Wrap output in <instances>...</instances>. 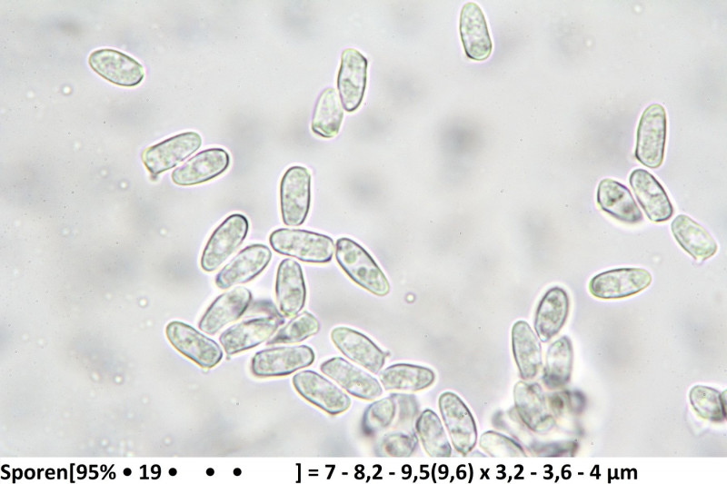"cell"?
Here are the masks:
<instances>
[{
  "mask_svg": "<svg viewBox=\"0 0 727 484\" xmlns=\"http://www.w3.org/2000/svg\"><path fill=\"white\" fill-rule=\"evenodd\" d=\"M269 242L274 252L308 263H328L335 251L334 242L328 235L302 229L274 230Z\"/></svg>",
  "mask_w": 727,
  "mask_h": 484,
  "instance_id": "obj_1",
  "label": "cell"
},
{
  "mask_svg": "<svg viewBox=\"0 0 727 484\" xmlns=\"http://www.w3.org/2000/svg\"><path fill=\"white\" fill-rule=\"evenodd\" d=\"M335 259L342 270L356 284L377 296H385L390 284L373 257L360 244L346 237L335 245Z\"/></svg>",
  "mask_w": 727,
  "mask_h": 484,
  "instance_id": "obj_2",
  "label": "cell"
},
{
  "mask_svg": "<svg viewBox=\"0 0 727 484\" xmlns=\"http://www.w3.org/2000/svg\"><path fill=\"white\" fill-rule=\"evenodd\" d=\"M667 120L664 107L652 104L642 114L637 128L634 155L644 166L659 168L664 157Z\"/></svg>",
  "mask_w": 727,
  "mask_h": 484,
  "instance_id": "obj_3",
  "label": "cell"
},
{
  "mask_svg": "<svg viewBox=\"0 0 727 484\" xmlns=\"http://www.w3.org/2000/svg\"><path fill=\"white\" fill-rule=\"evenodd\" d=\"M249 231V222L242 213L226 217L213 232L200 259L207 272L217 270L243 243Z\"/></svg>",
  "mask_w": 727,
  "mask_h": 484,
  "instance_id": "obj_4",
  "label": "cell"
},
{
  "mask_svg": "<svg viewBox=\"0 0 727 484\" xmlns=\"http://www.w3.org/2000/svg\"><path fill=\"white\" fill-rule=\"evenodd\" d=\"M310 204V172L299 165L289 167L280 183V210L283 222L291 227L302 225L308 216Z\"/></svg>",
  "mask_w": 727,
  "mask_h": 484,
  "instance_id": "obj_5",
  "label": "cell"
},
{
  "mask_svg": "<svg viewBox=\"0 0 727 484\" xmlns=\"http://www.w3.org/2000/svg\"><path fill=\"white\" fill-rule=\"evenodd\" d=\"M314 359V351L307 345L274 347L257 351L250 370L258 378L285 376L310 366Z\"/></svg>",
  "mask_w": 727,
  "mask_h": 484,
  "instance_id": "obj_6",
  "label": "cell"
},
{
  "mask_svg": "<svg viewBox=\"0 0 727 484\" xmlns=\"http://www.w3.org/2000/svg\"><path fill=\"white\" fill-rule=\"evenodd\" d=\"M165 334L177 351L204 369L214 368L223 358V351L214 340L183 321L169 322Z\"/></svg>",
  "mask_w": 727,
  "mask_h": 484,
  "instance_id": "obj_7",
  "label": "cell"
},
{
  "mask_svg": "<svg viewBox=\"0 0 727 484\" xmlns=\"http://www.w3.org/2000/svg\"><path fill=\"white\" fill-rule=\"evenodd\" d=\"M293 385L305 400L332 416L344 412L351 406L349 396L316 371L305 370L295 373Z\"/></svg>",
  "mask_w": 727,
  "mask_h": 484,
  "instance_id": "obj_8",
  "label": "cell"
},
{
  "mask_svg": "<svg viewBox=\"0 0 727 484\" xmlns=\"http://www.w3.org/2000/svg\"><path fill=\"white\" fill-rule=\"evenodd\" d=\"M439 409L456 451L471 452L477 442V428L468 407L457 394L445 391L439 397Z\"/></svg>",
  "mask_w": 727,
  "mask_h": 484,
  "instance_id": "obj_9",
  "label": "cell"
},
{
  "mask_svg": "<svg viewBox=\"0 0 727 484\" xmlns=\"http://www.w3.org/2000/svg\"><path fill=\"white\" fill-rule=\"evenodd\" d=\"M652 274L642 268H618L593 276L589 282L591 294L602 300H616L635 295L652 282Z\"/></svg>",
  "mask_w": 727,
  "mask_h": 484,
  "instance_id": "obj_10",
  "label": "cell"
},
{
  "mask_svg": "<svg viewBox=\"0 0 727 484\" xmlns=\"http://www.w3.org/2000/svg\"><path fill=\"white\" fill-rule=\"evenodd\" d=\"M202 144L196 132H184L149 146L142 153V160L152 176L174 168L195 153Z\"/></svg>",
  "mask_w": 727,
  "mask_h": 484,
  "instance_id": "obj_11",
  "label": "cell"
},
{
  "mask_svg": "<svg viewBox=\"0 0 727 484\" xmlns=\"http://www.w3.org/2000/svg\"><path fill=\"white\" fill-rule=\"evenodd\" d=\"M283 323V318L272 314L244 320L224 331L219 341L227 355H234L269 340Z\"/></svg>",
  "mask_w": 727,
  "mask_h": 484,
  "instance_id": "obj_12",
  "label": "cell"
},
{
  "mask_svg": "<svg viewBox=\"0 0 727 484\" xmlns=\"http://www.w3.org/2000/svg\"><path fill=\"white\" fill-rule=\"evenodd\" d=\"M368 61L356 49L347 48L341 56L337 75V90L343 108L354 112L361 104L367 80Z\"/></svg>",
  "mask_w": 727,
  "mask_h": 484,
  "instance_id": "obj_13",
  "label": "cell"
},
{
  "mask_svg": "<svg viewBox=\"0 0 727 484\" xmlns=\"http://www.w3.org/2000/svg\"><path fill=\"white\" fill-rule=\"evenodd\" d=\"M271 259L272 252L268 246L262 243L246 246L216 274L215 285L226 290L246 283L264 272Z\"/></svg>",
  "mask_w": 727,
  "mask_h": 484,
  "instance_id": "obj_14",
  "label": "cell"
},
{
  "mask_svg": "<svg viewBox=\"0 0 727 484\" xmlns=\"http://www.w3.org/2000/svg\"><path fill=\"white\" fill-rule=\"evenodd\" d=\"M88 63L96 74L116 85L135 86L144 77L143 65L117 50H95L89 55Z\"/></svg>",
  "mask_w": 727,
  "mask_h": 484,
  "instance_id": "obj_15",
  "label": "cell"
},
{
  "mask_svg": "<svg viewBox=\"0 0 727 484\" xmlns=\"http://www.w3.org/2000/svg\"><path fill=\"white\" fill-rule=\"evenodd\" d=\"M320 370L356 398L373 400L383 393V388L374 377L342 357H333L324 361Z\"/></svg>",
  "mask_w": 727,
  "mask_h": 484,
  "instance_id": "obj_16",
  "label": "cell"
},
{
  "mask_svg": "<svg viewBox=\"0 0 727 484\" xmlns=\"http://www.w3.org/2000/svg\"><path fill=\"white\" fill-rule=\"evenodd\" d=\"M253 296L249 289L235 287L219 295L198 323L199 330L214 335L230 322L239 320L249 308Z\"/></svg>",
  "mask_w": 727,
  "mask_h": 484,
  "instance_id": "obj_17",
  "label": "cell"
},
{
  "mask_svg": "<svg viewBox=\"0 0 727 484\" xmlns=\"http://www.w3.org/2000/svg\"><path fill=\"white\" fill-rule=\"evenodd\" d=\"M230 165V155L223 148L214 147L199 152L172 172V181L181 186L208 182L224 173Z\"/></svg>",
  "mask_w": 727,
  "mask_h": 484,
  "instance_id": "obj_18",
  "label": "cell"
},
{
  "mask_svg": "<svg viewBox=\"0 0 727 484\" xmlns=\"http://www.w3.org/2000/svg\"><path fill=\"white\" fill-rule=\"evenodd\" d=\"M306 285L299 262L285 258L279 263L275 281V296L280 312L290 318L298 314L305 305Z\"/></svg>",
  "mask_w": 727,
  "mask_h": 484,
  "instance_id": "obj_19",
  "label": "cell"
},
{
  "mask_svg": "<svg viewBox=\"0 0 727 484\" xmlns=\"http://www.w3.org/2000/svg\"><path fill=\"white\" fill-rule=\"evenodd\" d=\"M331 339L345 357L372 373H379L384 365L388 354L367 336L354 329L336 327L331 331Z\"/></svg>",
  "mask_w": 727,
  "mask_h": 484,
  "instance_id": "obj_20",
  "label": "cell"
},
{
  "mask_svg": "<svg viewBox=\"0 0 727 484\" xmlns=\"http://www.w3.org/2000/svg\"><path fill=\"white\" fill-rule=\"evenodd\" d=\"M513 400L518 416L529 430L544 433L553 428L554 421L538 383L518 381L513 388Z\"/></svg>",
  "mask_w": 727,
  "mask_h": 484,
  "instance_id": "obj_21",
  "label": "cell"
},
{
  "mask_svg": "<svg viewBox=\"0 0 727 484\" xmlns=\"http://www.w3.org/2000/svg\"><path fill=\"white\" fill-rule=\"evenodd\" d=\"M629 182L634 195L650 221L663 222L672 213V204L658 180L644 169L633 170Z\"/></svg>",
  "mask_w": 727,
  "mask_h": 484,
  "instance_id": "obj_22",
  "label": "cell"
},
{
  "mask_svg": "<svg viewBox=\"0 0 727 484\" xmlns=\"http://www.w3.org/2000/svg\"><path fill=\"white\" fill-rule=\"evenodd\" d=\"M460 35L466 55L475 61H483L492 54L493 42L485 16L480 6L466 3L460 15Z\"/></svg>",
  "mask_w": 727,
  "mask_h": 484,
  "instance_id": "obj_23",
  "label": "cell"
},
{
  "mask_svg": "<svg viewBox=\"0 0 727 484\" xmlns=\"http://www.w3.org/2000/svg\"><path fill=\"white\" fill-rule=\"evenodd\" d=\"M570 300L566 291L559 286L550 288L538 303L534 330L543 342L555 337L563 327L569 314Z\"/></svg>",
  "mask_w": 727,
  "mask_h": 484,
  "instance_id": "obj_24",
  "label": "cell"
},
{
  "mask_svg": "<svg viewBox=\"0 0 727 484\" xmlns=\"http://www.w3.org/2000/svg\"><path fill=\"white\" fill-rule=\"evenodd\" d=\"M596 201L602 211L619 222L637 224L643 220L630 190L615 180L604 178L600 181Z\"/></svg>",
  "mask_w": 727,
  "mask_h": 484,
  "instance_id": "obj_25",
  "label": "cell"
},
{
  "mask_svg": "<svg viewBox=\"0 0 727 484\" xmlns=\"http://www.w3.org/2000/svg\"><path fill=\"white\" fill-rule=\"evenodd\" d=\"M513 354L521 378L534 379L543 365L542 347L537 335L525 321H517L512 328Z\"/></svg>",
  "mask_w": 727,
  "mask_h": 484,
  "instance_id": "obj_26",
  "label": "cell"
},
{
  "mask_svg": "<svg viewBox=\"0 0 727 484\" xmlns=\"http://www.w3.org/2000/svg\"><path fill=\"white\" fill-rule=\"evenodd\" d=\"M671 231L678 244L696 261H706L718 250L715 240L705 228L686 214L673 219Z\"/></svg>",
  "mask_w": 727,
  "mask_h": 484,
  "instance_id": "obj_27",
  "label": "cell"
},
{
  "mask_svg": "<svg viewBox=\"0 0 727 484\" xmlns=\"http://www.w3.org/2000/svg\"><path fill=\"white\" fill-rule=\"evenodd\" d=\"M573 364V344L569 337L562 336L548 348L543 381L550 390L563 388L570 380Z\"/></svg>",
  "mask_w": 727,
  "mask_h": 484,
  "instance_id": "obj_28",
  "label": "cell"
},
{
  "mask_svg": "<svg viewBox=\"0 0 727 484\" xmlns=\"http://www.w3.org/2000/svg\"><path fill=\"white\" fill-rule=\"evenodd\" d=\"M379 379L386 390L419 391L434 382L435 374L426 367L398 363L383 370Z\"/></svg>",
  "mask_w": 727,
  "mask_h": 484,
  "instance_id": "obj_29",
  "label": "cell"
},
{
  "mask_svg": "<svg viewBox=\"0 0 727 484\" xmlns=\"http://www.w3.org/2000/svg\"><path fill=\"white\" fill-rule=\"evenodd\" d=\"M343 119L344 108L338 93L333 87L325 88L315 104L311 122L313 133L324 138H333L339 133Z\"/></svg>",
  "mask_w": 727,
  "mask_h": 484,
  "instance_id": "obj_30",
  "label": "cell"
},
{
  "mask_svg": "<svg viewBox=\"0 0 727 484\" xmlns=\"http://www.w3.org/2000/svg\"><path fill=\"white\" fill-rule=\"evenodd\" d=\"M415 430L426 453L434 458L451 456L452 448L438 415L430 409L420 413Z\"/></svg>",
  "mask_w": 727,
  "mask_h": 484,
  "instance_id": "obj_31",
  "label": "cell"
},
{
  "mask_svg": "<svg viewBox=\"0 0 727 484\" xmlns=\"http://www.w3.org/2000/svg\"><path fill=\"white\" fill-rule=\"evenodd\" d=\"M725 393L704 386L695 385L689 393L690 403L694 411L702 419L720 423L725 420Z\"/></svg>",
  "mask_w": 727,
  "mask_h": 484,
  "instance_id": "obj_32",
  "label": "cell"
},
{
  "mask_svg": "<svg viewBox=\"0 0 727 484\" xmlns=\"http://www.w3.org/2000/svg\"><path fill=\"white\" fill-rule=\"evenodd\" d=\"M319 330L320 322L317 318L304 311L294 316L267 341L266 344L297 343L315 335Z\"/></svg>",
  "mask_w": 727,
  "mask_h": 484,
  "instance_id": "obj_33",
  "label": "cell"
},
{
  "mask_svg": "<svg viewBox=\"0 0 727 484\" xmlns=\"http://www.w3.org/2000/svg\"><path fill=\"white\" fill-rule=\"evenodd\" d=\"M396 417V403L389 396L371 403L364 412L362 430L367 436L375 435L391 426Z\"/></svg>",
  "mask_w": 727,
  "mask_h": 484,
  "instance_id": "obj_34",
  "label": "cell"
},
{
  "mask_svg": "<svg viewBox=\"0 0 727 484\" xmlns=\"http://www.w3.org/2000/svg\"><path fill=\"white\" fill-rule=\"evenodd\" d=\"M479 445L491 457H525L521 445L514 440L493 430L481 435Z\"/></svg>",
  "mask_w": 727,
  "mask_h": 484,
  "instance_id": "obj_35",
  "label": "cell"
},
{
  "mask_svg": "<svg viewBox=\"0 0 727 484\" xmlns=\"http://www.w3.org/2000/svg\"><path fill=\"white\" fill-rule=\"evenodd\" d=\"M417 438L412 431H392L378 444V453L387 457H409L417 447Z\"/></svg>",
  "mask_w": 727,
  "mask_h": 484,
  "instance_id": "obj_36",
  "label": "cell"
},
{
  "mask_svg": "<svg viewBox=\"0 0 727 484\" xmlns=\"http://www.w3.org/2000/svg\"><path fill=\"white\" fill-rule=\"evenodd\" d=\"M393 398L396 403V426L410 427L418 414L419 405L416 398L411 394L393 393Z\"/></svg>",
  "mask_w": 727,
  "mask_h": 484,
  "instance_id": "obj_37",
  "label": "cell"
}]
</instances>
